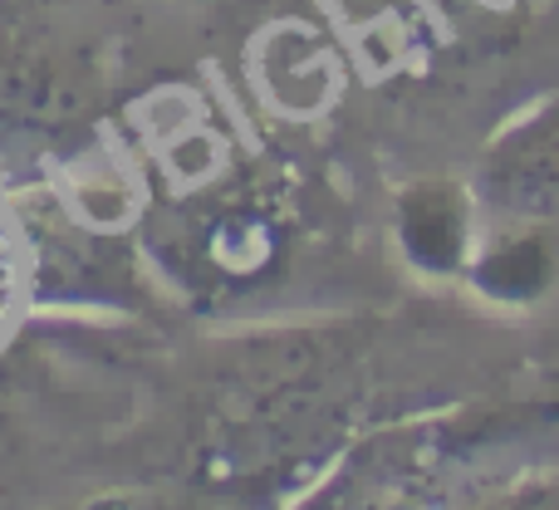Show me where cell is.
<instances>
[{
  "mask_svg": "<svg viewBox=\"0 0 559 510\" xmlns=\"http://www.w3.org/2000/svg\"><path fill=\"white\" fill-rule=\"evenodd\" d=\"M472 197L506 222L559 226V104L515 123L486 153Z\"/></svg>",
  "mask_w": 559,
  "mask_h": 510,
  "instance_id": "cell-1",
  "label": "cell"
},
{
  "mask_svg": "<svg viewBox=\"0 0 559 510\" xmlns=\"http://www.w3.org/2000/svg\"><path fill=\"white\" fill-rule=\"evenodd\" d=\"M397 241L413 265L452 275L476 256V197L452 182H417L397 197Z\"/></svg>",
  "mask_w": 559,
  "mask_h": 510,
  "instance_id": "cell-2",
  "label": "cell"
},
{
  "mask_svg": "<svg viewBox=\"0 0 559 510\" xmlns=\"http://www.w3.org/2000/svg\"><path fill=\"white\" fill-rule=\"evenodd\" d=\"M545 226H521L511 222V232L491 236L472 260V280L496 299H535L550 280V241Z\"/></svg>",
  "mask_w": 559,
  "mask_h": 510,
  "instance_id": "cell-3",
  "label": "cell"
}]
</instances>
